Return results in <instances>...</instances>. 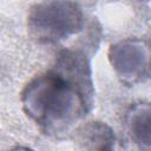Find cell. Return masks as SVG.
Segmentation results:
<instances>
[{
  "label": "cell",
  "instance_id": "cell-1",
  "mask_svg": "<svg viewBox=\"0 0 151 151\" xmlns=\"http://www.w3.org/2000/svg\"><path fill=\"white\" fill-rule=\"evenodd\" d=\"M90 61L79 50H63L53 66L31 79L21 92L26 114L48 134L67 132L92 109Z\"/></svg>",
  "mask_w": 151,
  "mask_h": 151
},
{
  "label": "cell",
  "instance_id": "cell-2",
  "mask_svg": "<svg viewBox=\"0 0 151 151\" xmlns=\"http://www.w3.org/2000/svg\"><path fill=\"white\" fill-rule=\"evenodd\" d=\"M27 26L29 34L39 42L54 44L83 31L85 15L72 1H42L31 7Z\"/></svg>",
  "mask_w": 151,
  "mask_h": 151
},
{
  "label": "cell",
  "instance_id": "cell-3",
  "mask_svg": "<svg viewBox=\"0 0 151 151\" xmlns=\"http://www.w3.org/2000/svg\"><path fill=\"white\" fill-rule=\"evenodd\" d=\"M149 45L140 39L122 40L109 51V59L117 76L130 85L149 78Z\"/></svg>",
  "mask_w": 151,
  "mask_h": 151
},
{
  "label": "cell",
  "instance_id": "cell-4",
  "mask_svg": "<svg viewBox=\"0 0 151 151\" xmlns=\"http://www.w3.org/2000/svg\"><path fill=\"white\" fill-rule=\"evenodd\" d=\"M151 111L149 103L133 105L126 116V125L133 142L143 150H150Z\"/></svg>",
  "mask_w": 151,
  "mask_h": 151
},
{
  "label": "cell",
  "instance_id": "cell-5",
  "mask_svg": "<svg viewBox=\"0 0 151 151\" xmlns=\"http://www.w3.org/2000/svg\"><path fill=\"white\" fill-rule=\"evenodd\" d=\"M79 139L86 151H113L116 136L103 122H90L79 130Z\"/></svg>",
  "mask_w": 151,
  "mask_h": 151
},
{
  "label": "cell",
  "instance_id": "cell-6",
  "mask_svg": "<svg viewBox=\"0 0 151 151\" xmlns=\"http://www.w3.org/2000/svg\"><path fill=\"white\" fill-rule=\"evenodd\" d=\"M12 151H32V150H29L27 147H17V149H14Z\"/></svg>",
  "mask_w": 151,
  "mask_h": 151
}]
</instances>
